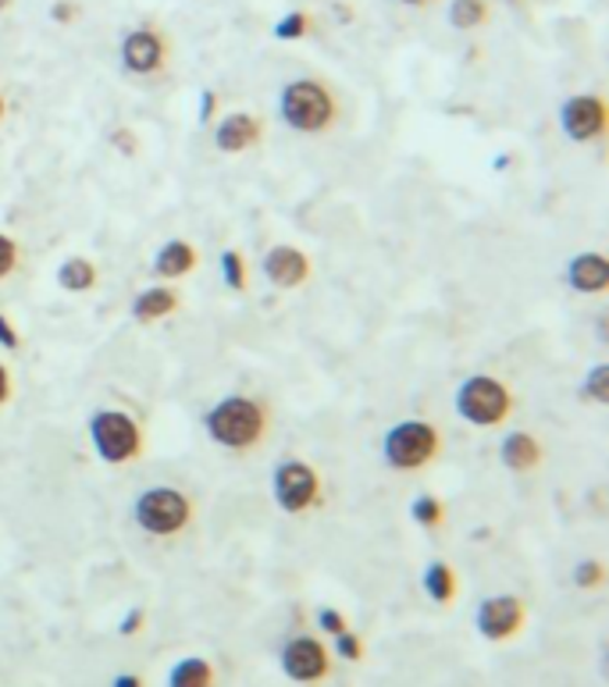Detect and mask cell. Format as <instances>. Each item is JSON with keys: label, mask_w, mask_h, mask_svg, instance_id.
<instances>
[{"label": "cell", "mask_w": 609, "mask_h": 687, "mask_svg": "<svg viewBox=\"0 0 609 687\" xmlns=\"http://www.w3.org/2000/svg\"><path fill=\"white\" fill-rule=\"evenodd\" d=\"M111 687H146V684H143V677H135V673H118Z\"/></svg>", "instance_id": "d590c367"}, {"label": "cell", "mask_w": 609, "mask_h": 687, "mask_svg": "<svg viewBox=\"0 0 609 687\" xmlns=\"http://www.w3.org/2000/svg\"><path fill=\"white\" fill-rule=\"evenodd\" d=\"M11 393H15V385H11V371L4 367V363H0V407H4V402L11 399Z\"/></svg>", "instance_id": "e575fe53"}, {"label": "cell", "mask_w": 609, "mask_h": 687, "mask_svg": "<svg viewBox=\"0 0 609 687\" xmlns=\"http://www.w3.org/2000/svg\"><path fill=\"white\" fill-rule=\"evenodd\" d=\"M425 591L435 605H450L456 599V574L450 563H431L425 570Z\"/></svg>", "instance_id": "ffe728a7"}, {"label": "cell", "mask_w": 609, "mask_h": 687, "mask_svg": "<svg viewBox=\"0 0 609 687\" xmlns=\"http://www.w3.org/2000/svg\"><path fill=\"white\" fill-rule=\"evenodd\" d=\"M222 275H225V286L232 292L247 289V261H242V253H236V250L222 253Z\"/></svg>", "instance_id": "d4e9b609"}, {"label": "cell", "mask_w": 609, "mask_h": 687, "mask_svg": "<svg viewBox=\"0 0 609 687\" xmlns=\"http://www.w3.org/2000/svg\"><path fill=\"white\" fill-rule=\"evenodd\" d=\"M275 39H282V44H292V39H303L310 33V11H289V15H282L275 22Z\"/></svg>", "instance_id": "603a6c76"}, {"label": "cell", "mask_w": 609, "mask_h": 687, "mask_svg": "<svg viewBox=\"0 0 609 687\" xmlns=\"http://www.w3.org/2000/svg\"><path fill=\"white\" fill-rule=\"evenodd\" d=\"M0 118H4V97H0Z\"/></svg>", "instance_id": "f35d334b"}, {"label": "cell", "mask_w": 609, "mask_h": 687, "mask_svg": "<svg viewBox=\"0 0 609 687\" xmlns=\"http://www.w3.org/2000/svg\"><path fill=\"white\" fill-rule=\"evenodd\" d=\"M121 69L132 72V75H154L165 69L168 61V39L160 36L157 29H132L126 33V39H121Z\"/></svg>", "instance_id": "30bf717a"}, {"label": "cell", "mask_w": 609, "mask_h": 687, "mask_svg": "<svg viewBox=\"0 0 609 687\" xmlns=\"http://www.w3.org/2000/svg\"><path fill=\"white\" fill-rule=\"evenodd\" d=\"M602 577H606V567L599 559H585V563H577V567H574V584L577 588H599Z\"/></svg>", "instance_id": "4316f807"}, {"label": "cell", "mask_w": 609, "mask_h": 687, "mask_svg": "<svg viewBox=\"0 0 609 687\" xmlns=\"http://www.w3.org/2000/svg\"><path fill=\"white\" fill-rule=\"evenodd\" d=\"M560 125L566 132V140L574 143H592L606 132V104L602 97H592V93H577L563 107H560Z\"/></svg>", "instance_id": "8fae6325"}, {"label": "cell", "mask_w": 609, "mask_h": 687, "mask_svg": "<svg viewBox=\"0 0 609 687\" xmlns=\"http://www.w3.org/2000/svg\"><path fill=\"white\" fill-rule=\"evenodd\" d=\"M89 442H93V453L111 467L132 463L135 456L143 453L140 424L121 410H97L93 413L89 417Z\"/></svg>", "instance_id": "5b68a950"}, {"label": "cell", "mask_w": 609, "mask_h": 687, "mask_svg": "<svg viewBox=\"0 0 609 687\" xmlns=\"http://www.w3.org/2000/svg\"><path fill=\"white\" fill-rule=\"evenodd\" d=\"M510 410H513L510 388L499 378H492V374H470V378L456 388V413L478 427L503 424Z\"/></svg>", "instance_id": "8992f818"}, {"label": "cell", "mask_w": 609, "mask_h": 687, "mask_svg": "<svg viewBox=\"0 0 609 687\" xmlns=\"http://www.w3.org/2000/svg\"><path fill=\"white\" fill-rule=\"evenodd\" d=\"M278 663H282V673L296 684H321L332 673L329 649L310 635H296V638H289L286 644H282Z\"/></svg>", "instance_id": "9c48e42d"}, {"label": "cell", "mask_w": 609, "mask_h": 687, "mask_svg": "<svg viewBox=\"0 0 609 687\" xmlns=\"http://www.w3.org/2000/svg\"><path fill=\"white\" fill-rule=\"evenodd\" d=\"M267 407L253 396H225L222 402H214L203 417V427L214 446L232 449V453H247L253 446H261V438L267 435Z\"/></svg>", "instance_id": "6da1fadb"}, {"label": "cell", "mask_w": 609, "mask_h": 687, "mask_svg": "<svg viewBox=\"0 0 609 687\" xmlns=\"http://www.w3.org/2000/svg\"><path fill=\"white\" fill-rule=\"evenodd\" d=\"M8 8H11V0H0V15H4Z\"/></svg>", "instance_id": "74e56055"}, {"label": "cell", "mask_w": 609, "mask_h": 687, "mask_svg": "<svg viewBox=\"0 0 609 687\" xmlns=\"http://www.w3.org/2000/svg\"><path fill=\"white\" fill-rule=\"evenodd\" d=\"M261 140V118L253 114H228L218 129H214V146L222 154H242Z\"/></svg>", "instance_id": "5bb4252c"}, {"label": "cell", "mask_w": 609, "mask_h": 687, "mask_svg": "<svg viewBox=\"0 0 609 687\" xmlns=\"http://www.w3.org/2000/svg\"><path fill=\"white\" fill-rule=\"evenodd\" d=\"M271 495L286 514H307L321 503V478L303 460H282L271 478Z\"/></svg>", "instance_id": "52a82bcc"}, {"label": "cell", "mask_w": 609, "mask_h": 687, "mask_svg": "<svg viewBox=\"0 0 609 687\" xmlns=\"http://www.w3.org/2000/svg\"><path fill=\"white\" fill-rule=\"evenodd\" d=\"M168 687H218V673H214L211 659L186 655L168 670Z\"/></svg>", "instance_id": "ac0fdd59"}, {"label": "cell", "mask_w": 609, "mask_h": 687, "mask_svg": "<svg viewBox=\"0 0 609 687\" xmlns=\"http://www.w3.org/2000/svg\"><path fill=\"white\" fill-rule=\"evenodd\" d=\"M111 140H115V146H121V154H126V157H132V154H135V136H132L129 129H118Z\"/></svg>", "instance_id": "836d02e7"}, {"label": "cell", "mask_w": 609, "mask_h": 687, "mask_svg": "<svg viewBox=\"0 0 609 687\" xmlns=\"http://www.w3.org/2000/svg\"><path fill=\"white\" fill-rule=\"evenodd\" d=\"M527 624V602L521 595H489L474 613V627L485 641H510Z\"/></svg>", "instance_id": "ba28073f"}, {"label": "cell", "mask_w": 609, "mask_h": 687, "mask_svg": "<svg viewBox=\"0 0 609 687\" xmlns=\"http://www.w3.org/2000/svg\"><path fill=\"white\" fill-rule=\"evenodd\" d=\"M332 641H335V655L346 659V663H360V659H363V641L349 627L343 630V635H335Z\"/></svg>", "instance_id": "484cf974"}, {"label": "cell", "mask_w": 609, "mask_h": 687, "mask_svg": "<svg viewBox=\"0 0 609 687\" xmlns=\"http://www.w3.org/2000/svg\"><path fill=\"white\" fill-rule=\"evenodd\" d=\"M581 396L592 399V402H599V407H606V402H609V367H606V363H595V367L585 374Z\"/></svg>", "instance_id": "cb8c5ba5"}, {"label": "cell", "mask_w": 609, "mask_h": 687, "mask_svg": "<svg viewBox=\"0 0 609 687\" xmlns=\"http://www.w3.org/2000/svg\"><path fill=\"white\" fill-rule=\"evenodd\" d=\"M499 460H503L510 470H535L541 463V446L535 435H527V431H513V435L503 438V446H499Z\"/></svg>", "instance_id": "2e32d148"}, {"label": "cell", "mask_w": 609, "mask_h": 687, "mask_svg": "<svg viewBox=\"0 0 609 687\" xmlns=\"http://www.w3.org/2000/svg\"><path fill=\"white\" fill-rule=\"evenodd\" d=\"M264 275L278 289H300L310 278V261L296 246H271L264 253Z\"/></svg>", "instance_id": "7c38bea8"}, {"label": "cell", "mask_w": 609, "mask_h": 687, "mask_svg": "<svg viewBox=\"0 0 609 687\" xmlns=\"http://www.w3.org/2000/svg\"><path fill=\"white\" fill-rule=\"evenodd\" d=\"M318 627L329 638H335V635H343V630H346V616L338 613V610H332V605H324V610L318 613Z\"/></svg>", "instance_id": "f1b7e54d"}, {"label": "cell", "mask_w": 609, "mask_h": 687, "mask_svg": "<svg viewBox=\"0 0 609 687\" xmlns=\"http://www.w3.org/2000/svg\"><path fill=\"white\" fill-rule=\"evenodd\" d=\"M399 4H410V8H425V4H431V0H399Z\"/></svg>", "instance_id": "8d00e7d4"}, {"label": "cell", "mask_w": 609, "mask_h": 687, "mask_svg": "<svg viewBox=\"0 0 609 687\" xmlns=\"http://www.w3.org/2000/svg\"><path fill=\"white\" fill-rule=\"evenodd\" d=\"M179 310V292L171 286H157V289H143L140 296L132 300V317L143 321V325H151V321H160Z\"/></svg>", "instance_id": "e0dca14e"}, {"label": "cell", "mask_w": 609, "mask_h": 687, "mask_svg": "<svg viewBox=\"0 0 609 687\" xmlns=\"http://www.w3.org/2000/svg\"><path fill=\"white\" fill-rule=\"evenodd\" d=\"M0 346H4V349H19V346H22L15 325H11V321H8L4 314H0Z\"/></svg>", "instance_id": "1f68e13d"}, {"label": "cell", "mask_w": 609, "mask_h": 687, "mask_svg": "<svg viewBox=\"0 0 609 687\" xmlns=\"http://www.w3.org/2000/svg\"><path fill=\"white\" fill-rule=\"evenodd\" d=\"M410 517H414V523H421L425 531H435L439 523L445 520V506L439 503L435 495H417L410 503Z\"/></svg>", "instance_id": "7402d4cb"}, {"label": "cell", "mask_w": 609, "mask_h": 687, "mask_svg": "<svg viewBox=\"0 0 609 687\" xmlns=\"http://www.w3.org/2000/svg\"><path fill=\"white\" fill-rule=\"evenodd\" d=\"M566 281H571L574 292H606L609 289V261L602 253H577V257L566 264Z\"/></svg>", "instance_id": "4fadbf2b"}, {"label": "cell", "mask_w": 609, "mask_h": 687, "mask_svg": "<svg viewBox=\"0 0 609 687\" xmlns=\"http://www.w3.org/2000/svg\"><path fill=\"white\" fill-rule=\"evenodd\" d=\"M214 111H218V93L203 89V93H200V121H203V125H207Z\"/></svg>", "instance_id": "d6a6232c"}, {"label": "cell", "mask_w": 609, "mask_h": 687, "mask_svg": "<svg viewBox=\"0 0 609 687\" xmlns=\"http://www.w3.org/2000/svg\"><path fill=\"white\" fill-rule=\"evenodd\" d=\"M193 267H196V250L189 246L186 239H168L165 246L157 250V257H154V272L160 278H168V281L186 278Z\"/></svg>", "instance_id": "9a60e30c"}, {"label": "cell", "mask_w": 609, "mask_h": 687, "mask_svg": "<svg viewBox=\"0 0 609 687\" xmlns=\"http://www.w3.org/2000/svg\"><path fill=\"white\" fill-rule=\"evenodd\" d=\"M97 264L86 261V257H68L61 267H58V286L68 289V292H89L97 289Z\"/></svg>", "instance_id": "d6986e66"}, {"label": "cell", "mask_w": 609, "mask_h": 687, "mask_svg": "<svg viewBox=\"0 0 609 687\" xmlns=\"http://www.w3.org/2000/svg\"><path fill=\"white\" fill-rule=\"evenodd\" d=\"M442 453V435L435 424L428 421H399L396 427L385 431L382 456L392 470L410 474V470L428 467Z\"/></svg>", "instance_id": "277c9868"}, {"label": "cell", "mask_w": 609, "mask_h": 687, "mask_svg": "<svg viewBox=\"0 0 609 687\" xmlns=\"http://www.w3.org/2000/svg\"><path fill=\"white\" fill-rule=\"evenodd\" d=\"M50 19H53V22H61V25L75 22V19H79V4H72V0H58V4L50 8Z\"/></svg>", "instance_id": "4dcf8cb0"}, {"label": "cell", "mask_w": 609, "mask_h": 687, "mask_svg": "<svg viewBox=\"0 0 609 687\" xmlns=\"http://www.w3.org/2000/svg\"><path fill=\"white\" fill-rule=\"evenodd\" d=\"M143 624H146V613H143V610H132V613L118 624V635H121V638H135V635L143 630Z\"/></svg>", "instance_id": "f546056e"}, {"label": "cell", "mask_w": 609, "mask_h": 687, "mask_svg": "<svg viewBox=\"0 0 609 687\" xmlns=\"http://www.w3.org/2000/svg\"><path fill=\"white\" fill-rule=\"evenodd\" d=\"M489 22V0H450V25L459 33L481 29Z\"/></svg>", "instance_id": "44dd1931"}, {"label": "cell", "mask_w": 609, "mask_h": 687, "mask_svg": "<svg viewBox=\"0 0 609 687\" xmlns=\"http://www.w3.org/2000/svg\"><path fill=\"white\" fill-rule=\"evenodd\" d=\"M15 267H19V242L0 232V281L15 272Z\"/></svg>", "instance_id": "83f0119b"}, {"label": "cell", "mask_w": 609, "mask_h": 687, "mask_svg": "<svg viewBox=\"0 0 609 687\" xmlns=\"http://www.w3.org/2000/svg\"><path fill=\"white\" fill-rule=\"evenodd\" d=\"M278 114L292 132L318 136V132L335 125L338 100L321 79H292V83L278 93Z\"/></svg>", "instance_id": "7a4b0ae2"}, {"label": "cell", "mask_w": 609, "mask_h": 687, "mask_svg": "<svg viewBox=\"0 0 609 687\" xmlns=\"http://www.w3.org/2000/svg\"><path fill=\"white\" fill-rule=\"evenodd\" d=\"M132 520L140 523V531L154 538H175L193 520V503H189L186 492L171 489V484H157V489H146L135 495Z\"/></svg>", "instance_id": "3957f363"}]
</instances>
